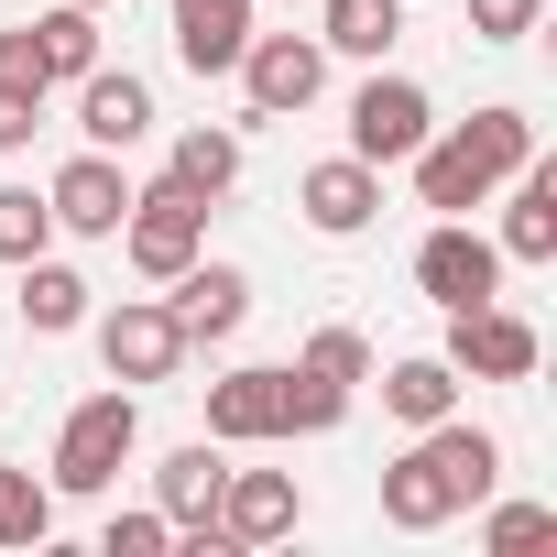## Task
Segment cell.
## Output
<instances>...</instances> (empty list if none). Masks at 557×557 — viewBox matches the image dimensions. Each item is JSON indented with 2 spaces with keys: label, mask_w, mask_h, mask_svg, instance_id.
I'll return each mask as SVG.
<instances>
[{
  "label": "cell",
  "mask_w": 557,
  "mask_h": 557,
  "mask_svg": "<svg viewBox=\"0 0 557 557\" xmlns=\"http://www.w3.org/2000/svg\"><path fill=\"white\" fill-rule=\"evenodd\" d=\"M121 230H132V262L175 285V273L197 262V240H208V197H186V186L164 175L153 197H132V219H121Z\"/></svg>",
  "instance_id": "cell-5"
},
{
  "label": "cell",
  "mask_w": 557,
  "mask_h": 557,
  "mask_svg": "<svg viewBox=\"0 0 557 557\" xmlns=\"http://www.w3.org/2000/svg\"><path fill=\"white\" fill-rule=\"evenodd\" d=\"M296 208H307V230H329V240H350V230H372V208H383V164H361V153H339V164H318V175L296 186Z\"/></svg>",
  "instance_id": "cell-13"
},
{
  "label": "cell",
  "mask_w": 557,
  "mask_h": 557,
  "mask_svg": "<svg viewBox=\"0 0 557 557\" xmlns=\"http://www.w3.org/2000/svg\"><path fill=\"white\" fill-rule=\"evenodd\" d=\"M405 164H416V197H426V208H481L503 175H524V164H535V121H524V110H470L448 143L426 132Z\"/></svg>",
  "instance_id": "cell-2"
},
{
  "label": "cell",
  "mask_w": 557,
  "mask_h": 557,
  "mask_svg": "<svg viewBox=\"0 0 557 557\" xmlns=\"http://www.w3.org/2000/svg\"><path fill=\"white\" fill-rule=\"evenodd\" d=\"M45 240H55V208L34 186H0V262H34Z\"/></svg>",
  "instance_id": "cell-25"
},
{
  "label": "cell",
  "mask_w": 557,
  "mask_h": 557,
  "mask_svg": "<svg viewBox=\"0 0 557 557\" xmlns=\"http://www.w3.org/2000/svg\"><path fill=\"white\" fill-rule=\"evenodd\" d=\"M339 416H350V394L296 361V372H285V437H318V426H339Z\"/></svg>",
  "instance_id": "cell-26"
},
{
  "label": "cell",
  "mask_w": 557,
  "mask_h": 557,
  "mask_svg": "<svg viewBox=\"0 0 557 557\" xmlns=\"http://www.w3.org/2000/svg\"><path fill=\"white\" fill-rule=\"evenodd\" d=\"M448 372L524 383V372H535V329H524V318H503V307H459V318H448Z\"/></svg>",
  "instance_id": "cell-9"
},
{
  "label": "cell",
  "mask_w": 557,
  "mask_h": 557,
  "mask_svg": "<svg viewBox=\"0 0 557 557\" xmlns=\"http://www.w3.org/2000/svg\"><path fill=\"white\" fill-rule=\"evenodd\" d=\"M416 143H426V88L372 77V88L350 99V153H361V164H405Z\"/></svg>",
  "instance_id": "cell-8"
},
{
  "label": "cell",
  "mask_w": 557,
  "mask_h": 557,
  "mask_svg": "<svg viewBox=\"0 0 557 557\" xmlns=\"http://www.w3.org/2000/svg\"><path fill=\"white\" fill-rule=\"evenodd\" d=\"M535 12H546V0H470V34L481 45H513V34H535Z\"/></svg>",
  "instance_id": "cell-29"
},
{
  "label": "cell",
  "mask_w": 557,
  "mask_h": 557,
  "mask_svg": "<svg viewBox=\"0 0 557 557\" xmlns=\"http://www.w3.org/2000/svg\"><path fill=\"white\" fill-rule=\"evenodd\" d=\"M546 535H557L546 503H503V513H492V546H503V557H513V546H546Z\"/></svg>",
  "instance_id": "cell-30"
},
{
  "label": "cell",
  "mask_w": 557,
  "mask_h": 557,
  "mask_svg": "<svg viewBox=\"0 0 557 557\" xmlns=\"http://www.w3.org/2000/svg\"><path fill=\"white\" fill-rule=\"evenodd\" d=\"M77 132H88L99 153H132V143L153 132V88H143L132 66H121V77H110V66H88V77H77Z\"/></svg>",
  "instance_id": "cell-11"
},
{
  "label": "cell",
  "mask_w": 557,
  "mask_h": 557,
  "mask_svg": "<svg viewBox=\"0 0 557 557\" xmlns=\"http://www.w3.org/2000/svg\"><path fill=\"white\" fill-rule=\"evenodd\" d=\"M208 437H285V372H230V383H208Z\"/></svg>",
  "instance_id": "cell-16"
},
{
  "label": "cell",
  "mask_w": 557,
  "mask_h": 557,
  "mask_svg": "<svg viewBox=\"0 0 557 557\" xmlns=\"http://www.w3.org/2000/svg\"><path fill=\"white\" fill-rule=\"evenodd\" d=\"M34 55H45V88H55V77H88V66H99V12L55 0V12L34 23Z\"/></svg>",
  "instance_id": "cell-19"
},
{
  "label": "cell",
  "mask_w": 557,
  "mask_h": 557,
  "mask_svg": "<svg viewBox=\"0 0 557 557\" xmlns=\"http://www.w3.org/2000/svg\"><path fill=\"white\" fill-rule=\"evenodd\" d=\"M45 535H55V492L0 459V546H45Z\"/></svg>",
  "instance_id": "cell-22"
},
{
  "label": "cell",
  "mask_w": 557,
  "mask_h": 557,
  "mask_svg": "<svg viewBox=\"0 0 557 557\" xmlns=\"http://www.w3.org/2000/svg\"><path fill=\"white\" fill-rule=\"evenodd\" d=\"M240 318H251V285H240L230 262H186L175 273V329L186 339H230Z\"/></svg>",
  "instance_id": "cell-15"
},
{
  "label": "cell",
  "mask_w": 557,
  "mask_h": 557,
  "mask_svg": "<svg viewBox=\"0 0 557 557\" xmlns=\"http://www.w3.org/2000/svg\"><path fill=\"white\" fill-rule=\"evenodd\" d=\"M99 361H110V383H175V361H186V329H175V307H110L99 318Z\"/></svg>",
  "instance_id": "cell-6"
},
{
  "label": "cell",
  "mask_w": 557,
  "mask_h": 557,
  "mask_svg": "<svg viewBox=\"0 0 557 557\" xmlns=\"http://www.w3.org/2000/svg\"><path fill=\"white\" fill-rule=\"evenodd\" d=\"M164 546H175L164 513H110V535H99V557H164Z\"/></svg>",
  "instance_id": "cell-28"
},
{
  "label": "cell",
  "mask_w": 557,
  "mask_h": 557,
  "mask_svg": "<svg viewBox=\"0 0 557 557\" xmlns=\"http://www.w3.org/2000/svg\"><path fill=\"white\" fill-rule=\"evenodd\" d=\"M240 45H251V0H175V55L197 77L240 66Z\"/></svg>",
  "instance_id": "cell-14"
},
{
  "label": "cell",
  "mask_w": 557,
  "mask_h": 557,
  "mask_svg": "<svg viewBox=\"0 0 557 557\" xmlns=\"http://www.w3.org/2000/svg\"><path fill=\"white\" fill-rule=\"evenodd\" d=\"M492 470H503V448H492L481 426L437 416V426H416V448L383 470V524H405V535H437L448 513H470V503L492 492Z\"/></svg>",
  "instance_id": "cell-1"
},
{
  "label": "cell",
  "mask_w": 557,
  "mask_h": 557,
  "mask_svg": "<svg viewBox=\"0 0 557 557\" xmlns=\"http://www.w3.org/2000/svg\"><path fill=\"white\" fill-rule=\"evenodd\" d=\"M77 318H88V285H77L66 262H45V251H34V262H23V329H45V339H55V329H77Z\"/></svg>",
  "instance_id": "cell-20"
},
{
  "label": "cell",
  "mask_w": 557,
  "mask_h": 557,
  "mask_svg": "<svg viewBox=\"0 0 557 557\" xmlns=\"http://www.w3.org/2000/svg\"><path fill=\"white\" fill-rule=\"evenodd\" d=\"M0 88H34V99H45V55H34V23H12V34H0Z\"/></svg>",
  "instance_id": "cell-31"
},
{
  "label": "cell",
  "mask_w": 557,
  "mask_h": 557,
  "mask_svg": "<svg viewBox=\"0 0 557 557\" xmlns=\"http://www.w3.org/2000/svg\"><path fill=\"white\" fill-rule=\"evenodd\" d=\"M45 208H55V230H88V240H110V230L132 219V186H121V164H110V153H77V164L45 186Z\"/></svg>",
  "instance_id": "cell-12"
},
{
  "label": "cell",
  "mask_w": 557,
  "mask_h": 557,
  "mask_svg": "<svg viewBox=\"0 0 557 557\" xmlns=\"http://www.w3.org/2000/svg\"><path fill=\"white\" fill-rule=\"evenodd\" d=\"M503 262H557V175H546V164H524V186H513Z\"/></svg>",
  "instance_id": "cell-18"
},
{
  "label": "cell",
  "mask_w": 557,
  "mask_h": 557,
  "mask_svg": "<svg viewBox=\"0 0 557 557\" xmlns=\"http://www.w3.org/2000/svg\"><path fill=\"white\" fill-rule=\"evenodd\" d=\"M77 12H121V0H77Z\"/></svg>",
  "instance_id": "cell-33"
},
{
  "label": "cell",
  "mask_w": 557,
  "mask_h": 557,
  "mask_svg": "<svg viewBox=\"0 0 557 557\" xmlns=\"http://www.w3.org/2000/svg\"><path fill=\"white\" fill-rule=\"evenodd\" d=\"M153 481H164V524L208 535V513H219V481H230V459H219V448L197 437V448H175V459H164Z\"/></svg>",
  "instance_id": "cell-17"
},
{
  "label": "cell",
  "mask_w": 557,
  "mask_h": 557,
  "mask_svg": "<svg viewBox=\"0 0 557 557\" xmlns=\"http://www.w3.org/2000/svg\"><path fill=\"white\" fill-rule=\"evenodd\" d=\"M307 372H318V383H339V394H350V383H361V372H372V350H361V329H318V339H307Z\"/></svg>",
  "instance_id": "cell-27"
},
{
  "label": "cell",
  "mask_w": 557,
  "mask_h": 557,
  "mask_svg": "<svg viewBox=\"0 0 557 557\" xmlns=\"http://www.w3.org/2000/svg\"><path fill=\"white\" fill-rule=\"evenodd\" d=\"M208 524H219L230 546H273V535H296V481H285V470H230Z\"/></svg>",
  "instance_id": "cell-10"
},
{
  "label": "cell",
  "mask_w": 557,
  "mask_h": 557,
  "mask_svg": "<svg viewBox=\"0 0 557 557\" xmlns=\"http://www.w3.org/2000/svg\"><path fill=\"white\" fill-rule=\"evenodd\" d=\"M416 285H426L448 318H459V307H492V285H503V251H492L481 230H459V219H448V230H426V251H416Z\"/></svg>",
  "instance_id": "cell-7"
},
{
  "label": "cell",
  "mask_w": 557,
  "mask_h": 557,
  "mask_svg": "<svg viewBox=\"0 0 557 557\" xmlns=\"http://www.w3.org/2000/svg\"><path fill=\"white\" fill-rule=\"evenodd\" d=\"M405 34V0H329V34L318 45H339V55H383Z\"/></svg>",
  "instance_id": "cell-23"
},
{
  "label": "cell",
  "mask_w": 557,
  "mask_h": 557,
  "mask_svg": "<svg viewBox=\"0 0 557 557\" xmlns=\"http://www.w3.org/2000/svg\"><path fill=\"white\" fill-rule=\"evenodd\" d=\"M132 437H143V405L132 394H88L66 416V437H55V492H110L121 459H132Z\"/></svg>",
  "instance_id": "cell-3"
},
{
  "label": "cell",
  "mask_w": 557,
  "mask_h": 557,
  "mask_svg": "<svg viewBox=\"0 0 557 557\" xmlns=\"http://www.w3.org/2000/svg\"><path fill=\"white\" fill-rule=\"evenodd\" d=\"M240 88H251L262 121H296V110L329 88V45H307V34H251V45H240Z\"/></svg>",
  "instance_id": "cell-4"
},
{
  "label": "cell",
  "mask_w": 557,
  "mask_h": 557,
  "mask_svg": "<svg viewBox=\"0 0 557 557\" xmlns=\"http://www.w3.org/2000/svg\"><path fill=\"white\" fill-rule=\"evenodd\" d=\"M34 110H45L34 88H0V153H23V143H34Z\"/></svg>",
  "instance_id": "cell-32"
},
{
  "label": "cell",
  "mask_w": 557,
  "mask_h": 557,
  "mask_svg": "<svg viewBox=\"0 0 557 557\" xmlns=\"http://www.w3.org/2000/svg\"><path fill=\"white\" fill-rule=\"evenodd\" d=\"M230 175H240V143H230V132H186V143H175V186H186V197H219Z\"/></svg>",
  "instance_id": "cell-24"
},
{
  "label": "cell",
  "mask_w": 557,
  "mask_h": 557,
  "mask_svg": "<svg viewBox=\"0 0 557 557\" xmlns=\"http://www.w3.org/2000/svg\"><path fill=\"white\" fill-rule=\"evenodd\" d=\"M383 405H394L405 426H437V416L459 405V372H448V361H394V372H383Z\"/></svg>",
  "instance_id": "cell-21"
}]
</instances>
